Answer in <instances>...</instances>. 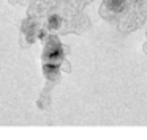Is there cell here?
Masks as SVG:
<instances>
[{
    "instance_id": "cell-1",
    "label": "cell",
    "mask_w": 147,
    "mask_h": 140,
    "mask_svg": "<svg viewBox=\"0 0 147 140\" xmlns=\"http://www.w3.org/2000/svg\"><path fill=\"white\" fill-rule=\"evenodd\" d=\"M62 55L63 54H62V47H60V44H59V41L52 38L51 43H49V46H48V49H46V55H45L46 60L55 63V60H59Z\"/></svg>"
},
{
    "instance_id": "cell-2",
    "label": "cell",
    "mask_w": 147,
    "mask_h": 140,
    "mask_svg": "<svg viewBox=\"0 0 147 140\" xmlns=\"http://www.w3.org/2000/svg\"><path fill=\"white\" fill-rule=\"evenodd\" d=\"M128 0H105V8L112 14H120L127 8Z\"/></svg>"
},
{
    "instance_id": "cell-3",
    "label": "cell",
    "mask_w": 147,
    "mask_h": 140,
    "mask_svg": "<svg viewBox=\"0 0 147 140\" xmlns=\"http://www.w3.org/2000/svg\"><path fill=\"white\" fill-rule=\"evenodd\" d=\"M60 24H62L60 16H57V14H51V16H49V19H48V27H49L51 30L59 29V27H60Z\"/></svg>"
}]
</instances>
